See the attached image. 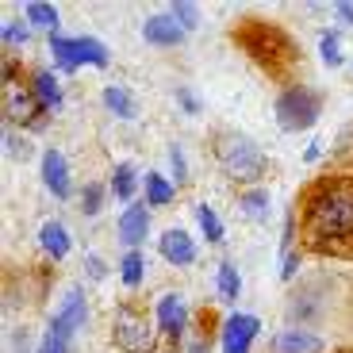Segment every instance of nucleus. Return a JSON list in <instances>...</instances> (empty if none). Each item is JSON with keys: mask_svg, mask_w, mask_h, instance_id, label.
Instances as JSON below:
<instances>
[{"mask_svg": "<svg viewBox=\"0 0 353 353\" xmlns=\"http://www.w3.org/2000/svg\"><path fill=\"white\" fill-rule=\"evenodd\" d=\"M300 230L311 246L330 250L353 242V176H323L300 200Z\"/></svg>", "mask_w": 353, "mask_h": 353, "instance_id": "f257e3e1", "label": "nucleus"}, {"mask_svg": "<svg viewBox=\"0 0 353 353\" xmlns=\"http://www.w3.org/2000/svg\"><path fill=\"white\" fill-rule=\"evenodd\" d=\"M234 43L254 58V65H261V73L269 77H288L300 65V46L284 27L269 23V19H242L234 27Z\"/></svg>", "mask_w": 353, "mask_h": 353, "instance_id": "f03ea898", "label": "nucleus"}, {"mask_svg": "<svg viewBox=\"0 0 353 353\" xmlns=\"http://www.w3.org/2000/svg\"><path fill=\"white\" fill-rule=\"evenodd\" d=\"M212 158L219 173L239 188H257L269 173V158L250 134L242 131H215L212 134Z\"/></svg>", "mask_w": 353, "mask_h": 353, "instance_id": "7ed1b4c3", "label": "nucleus"}, {"mask_svg": "<svg viewBox=\"0 0 353 353\" xmlns=\"http://www.w3.org/2000/svg\"><path fill=\"white\" fill-rule=\"evenodd\" d=\"M273 119L284 134H300L323 119V92L303 81H288L273 100Z\"/></svg>", "mask_w": 353, "mask_h": 353, "instance_id": "20e7f679", "label": "nucleus"}, {"mask_svg": "<svg viewBox=\"0 0 353 353\" xmlns=\"http://www.w3.org/2000/svg\"><path fill=\"white\" fill-rule=\"evenodd\" d=\"M54 70L77 73V70H108L112 65V50L92 35H54L46 39Z\"/></svg>", "mask_w": 353, "mask_h": 353, "instance_id": "39448f33", "label": "nucleus"}, {"mask_svg": "<svg viewBox=\"0 0 353 353\" xmlns=\"http://www.w3.org/2000/svg\"><path fill=\"white\" fill-rule=\"evenodd\" d=\"M108 338L119 353H158V327L139 307H127V303L115 307Z\"/></svg>", "mask_w": 353, "mask_h": 353, "instance_id": "423d86ee", "label": "nucleus"}, {"mask_svg": "<svg viewBox=\"0 0 353 353\" xmlns=\"http://www.w3.org/2000/svg\"><path fill=\"white\" fill-rule=\"evenodd\" d=\"M154 327H158L161 342L165 345H181L192 330V307L181 292H161L158 300H154Z\"/></svg>", "mask_w": 353, "mask_h": 353, "instance_id": "0eeeda50", "label": "nucleus"}, {"mask_svg": "<svg viewBox=\"0 0 353 353\" xmlns=\"http://www.w3.org/2000/svg\"><path fill=\"white\" fill-rule=\"evenodd\" d=\"M46 108L39 104V97L31 92L27 81L4 88V127H16V131H39L46 123Z\"/></svg>", "mask_w": 353, "mask_h": 353, "instance_id": "6e6552de", "label": "nucleus"}, {"mask_svg": "<svg viewBox=\"0 0 353 353\" xmlns=\"http://www.w3.org/2000/svg\"><path fill=\"white\" fill-rule=\"evenodd\" d=\"M257 334H261V315L227 311L219 323V334H215V345H219V353H254Z\"/></svg>", "mask_w": 353, "mask_h": 353, "instance_id": "1a4fd4ad", "label": "nucleus"}, {"mask_svg": "<svg viewBox=\"0 0 353 353\" xmlns=\"http://www.w3.org/2000/svg\"><path fill=\"white\" fill-rule=\"evenodd\" d=\"M39 176H43V188L54 196V200H70L73 192V169H70V158H65L58 146H46L43 154H39Z\"/></svg>", "mask_w": 353, "mask_h": 353, "instance_id": "9d476101", "label": "nucleus"}, {"mask_svg": "<svg viewBox=\"0 0 353 353\" xmlns=\"http://www.w3.org/2000/svg\"><path fill=\"white\" fill-rule=\"evenodd\" d=\"M88 323V300H85V288H65V296H62V303H58V311H54L50 319H46V327L50 330H58L62 338H77V330Z\"/></svg>", "mask_w": 353, "mask_h": 353, "instance_id": "9b49d317", "label": "nucleus"}, {"mask_svg": "<svg viewBox=\"0 0 353 353\" xmlns=\"http://www.w3.org/2000/svg\"><path fill=\"white\" fill-rule=\"evenodd\" d=\"M158 254H161V261L173 265V269H192V265L200 261V242H196L185 227H169L158 234Z\"/></svg>", "mask_w": 353, "mask_h": 353, "instance_id": "f8f14e48", "label": "nucleus"}, {"mask_svg": "<svg viewBox=\"0 0 353 353\" xmlns=\"http://www.w3.org/2000/svg\"><path fill=\"white\" fill-rule=\"evenodd\" d=\"M150 208L142 200L127 203L123 212H119V219H115V239H119V246L123 250H142V242L150 239Z\"/></svg>", "mask_w": 353, "mask_h": 353, "instance_id": "ddd939ff", "label": "nucleus"}, {"mask_svg": "<svg viewBox=\"0 0 353 353\" xmlns=\"http://www.w3.org/2000/svg\"><path fill=\"white\" fill-rule=\"evenodd\" d=\"M142 39H146V46H154V50H176V46H185L188 31L176 23L169 12H154V16L142 19Z\"/></svg>", "mask_w": 353, "mask_h": 353, "instance_id": "4468645a", "label": "nucleus"}, {"mask_svg": "<svg viewBox=\"0 0 353 353\" xmlns=\"http://www.w3.org/2000/svg\"><path fill=\"white\" fill-rule=\"evenodd\" d=\"M35 242H39V254H43L46 261H65V257L73 254V234H70V227H65L62 219H43L39 223Z\"/></svg>", "mask_w": 353, "mask_h": 353, "instance_id": "2eb2a0df", "label": "nucleus"}, {"mask_svg": "<svg viewBox=\"0 0 353 353\" xmlns=\"http://www.w3.org/2000/svg\"><path fill=\"white\" fill-rule=\"evenodd\" d=\"M27 85H31V92L39 97V104L46 108V112H58L65 100V88L62 81H58V70L54 65H35V70L27 73Z\"/></svg>", "mask_w": 353, "mask_h": 353, "instance_id": "dca6fc26", "label": "nucleus"}, {"mask_svg": "<svg viewBox=\"0 0 353 353\" xmlns=\"http://www.w3.org/2000/svg\"><path fill=\"white\" fill-rule=\"evenodd\" d=\"M323 338L307 327H281L269 342V353H323Z\"/></svg>", "mask_w": 353, "mask_h": 353, "instance_id": "f3484780", "label": "nucleus"}, {"mask_svg": "<svg viewBox=\"0 0 353 353\" xmlns=\"http://www.w3.org/2000/svg\"><path fill=\"white\" fill-rule=\"evenodd\" d=\"M100 104H104L108 115L123 119V123L139 119V97H134L127 85H104V88H100Z\"/></svg>", "mask_w": 353, "mask_h": 353, "instance_id": "a211bd4d", "label": "nucleus"}, {"mask_svg": "<svg viewBox=\"0 0 353 353\" xmlns=\"http://www.w3.org/2000/svg\"><path fill=\"white\" fill-rule=\"evenodd\" d=\"M176 192H181V188H176L173 176H165L161 169H150V173L142 176V203H146V208H173Z\"/></svg>", "mask_w": 353, "mask_h": 353, "instance_id": "6ab92c4d", "label": "nucleus"}, {"mask_svg": "<svg viewBox=\"0 0 353 353\" xmlns=\"http://www.w3.org/2000/svg\"><path fill=\"white\" fill-rule=\"evenodd\" d=\"M23 19L31 23V31H43V35H62V12L50 0H27L23 4Z\"/></svg>", "mask_w": 353, "mask_h": 353, "instance_id": "aec40b11", "label": "nucleus"}, {"mask_svg": "<svg viewBox=\"0 0 353 353\" xmlns=\"http://www.w3.org/2000/svg\"><path fill=\"white\" fill-rule=\"evenodd\" d=\"M108 192H112L115 200L123 203V208H127V203L139 200V192H142V176H139V169H134V161H119V165L112 169Z\"/></svg>", "mask_w": 353, "mask_h": 353, "instance_id": "412c9836", "label": "nucleus"}, {"mask_svg": "<svg viewBox=\"0 0 353 353\" xmlns=\"http://www.w3.org/2000/svg\"><path fill=\"white\" fill-rule=\"evenodd\" d=\"M192 219H196V227H200V234H203V242H208V246H223V242H227V227H223L219 212H215L212 203L200 200L192 208Z\"/></svg>", "mask_w": 353, "mask_h": 353, "instance_id": "4be33fe9", "label": "nucleus"}, {"mask_svg": "<svg viewBox=\"0 0 353 353\" xmlns=\"http://www.w3.org/2000/svg\"><path fill=\"white\" fill-rule=\"evenodd\" d=\"M239 208H242V215H246L250 223H269V215H273V196L265 192L261 185H257V188H242V192H239Z\"/></svg>", "mask_w": 353, "mask_h": 353, "instance_id": "5701e85b", "label": "nucleus"}, {"mask_svg": "<svg viewBox=\"0 0 353 353\" xmlns=\"http://www.w3.org/2000/svg\"><path fill=\"white\" fill-rule=\"evenodd\" d=\"M119 284L127 292H139L146 284V257H142V250H123V257H119Z\"/></svg>", "mask_w": 353, "mask_h": 353, "instance_id": "b1692460", "label": "nucleus"}, {"mask_svg": "<svg viewBox=\"0 0 353 353\" xmlns=\"http://www.w3.org/2000/svg\"><path fill=\"white\" fill-rule=\"evenodd\" d=\"M215 292H219L223 303H234L242 296V273L234 261H219L215 265Z\"/></svg>", "mask_w": 353, "mask_h": 353, "instance_id": "393cba45", "label": "nucleus"}, {"mask_svg": "<svg viewBox=\"0 0 353 353\" xmlns=\"http://www.w3.org/2000/svg\"><path fill=\"white\" fill-rule=\"evenodd\" d=\"M108 185H100V181H88L85 188L77 192V208H81V215L85 219H97L100 212H104V203H108Z\"/></svg>", "mask_w": 353, "mask_h": 353, "instance_id": "a878e982", "label": "nucleus"}, {"mask_svg": "<svg viewBox=\"0 0 353 353\" xmlns=\"http://www.w3.org/2000/svg\"><path fill=\"white\" fill-rule=\"evenodd\" d=\"M31 23H27L23 16H12V19H4V27H0V43H4V50H19V46H27L31 43Z\"/></svg>", "mask_w": 353, "mask_h": 353, "instance_id": "bb28decb", "label": "nucleus"}, {"mask_svg": "<svg viewBox=\"0 0 353 353\" xmlns=\"http://www.w3.org/2000/svg\"><path fill=\"white\" fill-rule=\"evenodd\" d=\"M319 58H323V65H327V70H338V65L345 62L342 35H338V31H319Z\"/></svg>", "mask_w": 353, "mask_h": 353, "instance_id": "cd10ccee", "label": "nucleus"}, {"mask_svg": "<svg viewBox=\"0 0 353 353\" xmlns=\"http://www.w3.org/2000/svg\"><path fill=\"white\" fill-rule=\"evenodd\" d=\"M165 158H169V176H173V185H176V188H185V185H188V161H185V146H181V142H169Z\"/></svg>", "mask_w": 353, "mask_h": 353, "instance_id": "c85d7f7f", "label": "nucleus"}, {"mask_svg": "<svg viewBox=\"0 0 353 353\" xmlns=\"http://www.w3.org/2000/svg\"><path fill=\"white\" fill-rule=\"evenodd\" d=\"M4 154H8V161H27L31 158V142L23 139V131L4 127Z\"/></svg>", "mask_w": 353, "mask_h": 353, "instance_id": "c756f323", "label": "nucleus"}, {"mask_svg": "<svg viewBox=\"0 0 353 353\" xmlns=\"http://www.w3.org/2000/svg\"><path fill=\"white\" fill-rule=\"evenodd\" d=\"M169 16L185 27V31H196V27H200V8H196L192 0H173V4H169Z\"/></svg>", "mask_w": 353, "mask_h": 353, "instance_id": "7c9ffc66", "label": "nucleus"}, {"mask_svg": "<svg viewBox=\"0 0 353 353\" xmlns=\"http://www.w3.org/2000/svg\"><path fill=\"white\" fill-rule=\"evenodd\" d=\"M35 353H73V342L46 327L43 334H39V342H35Z\"/></svg>", "mask_w": 353, "mask_h": 353, "instance_id": "2f4dec72", "label": "nucleus"}, {"mask_svg": "<svg viewBox=\"0 0 353 353\" xmlns=\"http://www.w3.org/2000/svg\"><path fill=\"white\" fill-rule=\"evenodd\" d=\"M300 265H303V254L300 250H288V254H281V265H276V276H281V284H292L296 276H300Z\"/></svg>", "mask_w": 353, "mask_h": 353, "instance_id": "473e14b6", "label": "nucleus"}, {"mask_svg": "<svg viewBox=\"0 0 353 353\" xmlns=\"http://www.w3.org/2000/svg\"><path fill=\"white\" fill-rule=\"evenodd\" d=\"M176 353H215L212 338L203 334V330H188V338L176 345Z\"/></svg>", "mask_w": 353, "mask_h": 353, "instance_id": "72a5a7b5", "label": "nucleus"}, {"mask_svg": "<svg viewBox=\"0 0 353 353\" xmlns=\"http://www.w3.org/2000/svg\"><path fill=\"white\" fill-rule=\"evenodd\" d=\"M173 97H176V104H181V112H185V115H200V112H203L200 97H196V92H192L188 85H176Z\"/></svg>", "mask_w": 353, "mask_h": 353, "instance_id": "f704fd0d", "label": "nucleus"}, {"mask_svg": "<svg viewBox=\"0 0 353 353\" xmlns=\"http://www.w3.org/2000/svg\"><path fill=\"white\" fill-rule=\"evenodd\" d=\"M85 276H88L92 284H100V281L108 276V261H104L100 254H92V250L85 254Z\"/></svg>", "mask_w": 353, "mask_h": 353, "instance_id": "c9c22d12", "label": "nucleus"}, {"mask_svg": "<svg viewBox=\"0 0 353 353\" xmlns=\"http://www.w3.org/2000/svg\"><path fill=\"white\" fill-rule=\"evenodd\" d=\"M0 81H4V88L16 85V81H23V73H19V62H16V58H4V65H0Z\"/></svg>", "mask_w": 353, "mask_h": 353, "instance_id": "e433bc0d", "label": "nucleus"}, {"mask_svg": "<svg viewBox=\"0 0 353 353\" xmlns=\"http://www.w3.org/2000/svg\"><path fill=\"white\" fill-rule=\"evenodd\" d=\"M334 8V19L342 27H353V0H338V4H330Z\"/></svg>", "mask_w": 353, "mask_h": 353, "instance_id": "4c0bfd02", "label": "nucleus"}, {"mask_svg": "<svg viewBox=\"0 0 353 353\" xmlns=\"http://www.w3.org/2000/svg\"><path fill=\"white\" fill-rule=\"evenodd\" d=\"M323 158V142H307V150H303V161H307V165H315V161Z\"/></svg>", "mask_w": 353, "mask_h": 353, "instance_id": "58836bf2", "label": "nucleus"}]
</instances>
